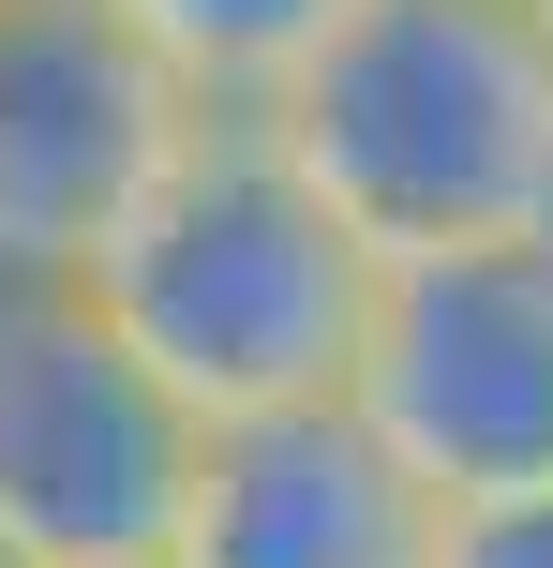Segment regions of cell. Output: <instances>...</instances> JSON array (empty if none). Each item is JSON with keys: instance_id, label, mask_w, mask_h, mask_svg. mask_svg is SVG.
<instances>
[{"instance_id": "5b68a950", "label": "cell", "mask_w": 553, "mask_h": 568, "mask_svg": "<svg viewBox=\"0 0 553 568\" xmlns=\"http://www.w3.org/2000/svg\"><path fill=\"white\" fill-rule=\"evenodd\" d=\"M345 404L449 494V509H479V494H553V225L389 270Z\"/></svg>"}, {"instance_id": "ba28073f", "label": "cell", "mask_w": 553, "mask_h": 568, "mask_svg": "<svg viewBox=\"0 0 553 568\" xmlns=\"http://www.w3.org/2000/svg\"><path fill=\"white\" fill-rule=\"evenodd\" d=\"M434 568H553V494H479V509H449Z\"/></svg>"}, {"instance_id": "6da1fadb", "label": "cell", "mask_w": 553, "mask_h": 568, "mask_svg": "<svg viewBox=\"0 0 553 568\" xmlns=\"http://www.w3.org/2000/svg\"><path fill=\"white\" fill-rule=\"evenodd\" d=\"M285 165L389 270L553 225V0H345L315 60L269 90Z\"/></svg>"}, {"instance_id": "52a82bcc", "label": "cell", "mask_w": 553, "mask_h": 568, "mask_svg": "<svg viewBox=\"0 0 553 568\" xmlns=\"http://www.w3.org/2000/svg\"><path fill=\"white\" fill-rule=\"evenodd\" d=\"M135 16L165 30V60L209 90V105H269V90L345 30V0H135Z\"/></svg>"}, {"instance_id": "3957f363", "label": "cell", "mask_w": 553, "mask_h": 568, "mask_svg": "<svg viewBox=\"0 0 553 568\" xmlns=\"http://www.w3.org/2000/svg\"><path fill=\"white\" fill-rule=\"evenodd\" d=\"M209 419L90 314V284H0V539L30 568H165Z\"/></svg>"}, {"instance_id": "7a4b0ae2", "label": "cell", "mask_w": 553, "mask_h": 568, "mask_svg": "<svg viewBox=\"0 0 553 568\" xmlns=\"http://www.w3.org/2000/svg\"><path fill=\"white\" fill-rule=\"evenodd\" d=\"M389 255L285 165L255 105H209V135L165 165V195L90 255V314L165 374L195 419H269V404L359 389Z\"/></svg>"}, {"instance_id": "8992f818", "label": "cell", "mask_w": 553, "mask_h": 568, "mask_svg": "<svg viewBox=\"0 0 553 568\" xmlns=\"http://www.w3.org/2000/svg\"><path fill=\"white\" fill-rule=\"evenodd\" d=\"M434 554H449V494L329 389L269 419H209L165 568H434Z\"/></svg>"}, {"instance_id": "277c9868", "label": "cell", "mask_w": 553, "mask_h": 568, "mask_svg": "<svg viewBox=\"0 0 553 568\" xmlns=\"http://www.w3.org/2000/svg\"><path fill=\"white\" fill-rule=\"evenodd\" d=\"M209 135V90L135 0H0V284H90Z\"/></svg>"}, {"instance_id": "9c48e42d", "label": "cell", "mask_w": 553, "mask_h": 568, "mask_svg": "<svg viewBox=\"0 0 553 568\" xmlns=\"http://www.w3.org/2000/svg\"><path fill=\"white\" fill-rule=\"evenodd\" d=\"M0 568H30V554H16V539H0Z\"/></svg>"}]
</instances>
